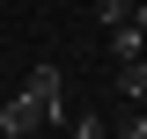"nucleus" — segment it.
Masks as SVG:
<instances>
[{"instance_id":"5","label":"nucleus","mask_w":147,"mask_h":139,"mask_svg":"<svg viewBox=\"0 0 147 139\" xmlns=\"http://www.w3.org/2000/svg\"><path fill=\"white\" fill-rule=\"evenodd\" d=\"M132 7H140V0H96V15H103V29H110V22H125Z\"/></svg>"},{"instance_id":"4","label":"nucleus","mask_w":147,"mask_h":139,"mask_svg":"<svg viewBox=\"0 0 147 139\" xmlns=\"http://www.w3.org/2000/svg\"><path fill=\"white\" fill-rule=\"evenodd\" d=\"M74 139H110V124H103V110H88V117H74Z\"/></svg>"},{"instance_id":"2","label":"nucleus","mask_w":147,"mask_h":139,"mask_svg":"<svg viewBox=\"0 0 147 139\" xmlns=\"http://www.w3.org/2000/svg\"><path fill=\"white\" fill-rule=\"evenodd\" d=\"M22 88H30V95H37V103H44V110H52V117H59V110H66V103H59V95H66V73H59V66H37V73H30V81H22Z\"/></svg>"},{"instance_id":"1","label":"nucleus","mask_w":147,"mask_h":139,"mask_svg":"<svg viewBox=\"0 0 147 139\" xmlns=\"http://www.w3.org/2000/svg\"><path fill=\"white\" fill-rule=\"evenodd\" d=\"M44 124H52V110L37 103L30 88H22L15 103H0V139H37V132H44Z\"/></svg>"},{"instance_id":"6","label":"nucleus","mask_w":147,"mask_h":139,"mask_svg":"<svg viewBox=\"0 0 147 139\" xmlns=\"http://www.w3.org/2000/svg\"><path fill=\"white\" fill-rule=\"evenodd\" d=\"M140 59H147V51H140Z\"/></svg>"},{"instance_id":"3","label":"nucleus","mask_w":147,"mask_h":139,"mask_svg":"<svg viewBox=\"0 0 147 139\" xmlns=\"http://www.w3.org/2000/svg\"><path fill=\"white\" fill-rule=\"evenodd\" d=\"M140 51H147V29H140V22H132V15H125V22H110V59L125 66V59H140Z\"/></svg>"}]
</instances>
